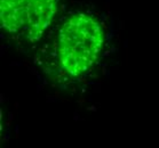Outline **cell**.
<instances>
[{
    "mask_svg": "<svg viewBox=\"0 0 159 148\" xmlns=\"http://www.w3.org/2000/svg\"><path fill=\"white\" fill-rule=\"evenodd\" d=\"M36 61L51 79L77 83L92 75L105 55L108 29L96 9L62 13L43 40Z\"/></svg>",
    "mask_w": 159,
    "mask_h": 148,
    "instance_id": "cell-1",
    "label": "cell"
},
{
    "mask_svg": "<svg viewBox=\"0 0 159 148\" xmlns=\"http://www.w3.org/2000/svg\"><path fill=\"white\" fill-rule=\"evenodd\" d=\"M64 0H0V27L17 47L37 46L62 14Z\"/></svg>",
    "mask_w": 159,
    "mask_h": 148,
    "instance_id": "cell-2",
    "label": "cell"
}]
</instances>
